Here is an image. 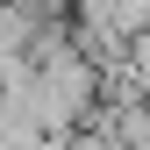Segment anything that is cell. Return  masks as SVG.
I'll list each match as a JSON object with an SVG mask.
<instances>
[{
  "label": "cell",
  "instance_id": "cell-1",
  "mask_svg": "<svg viewBox=\"0 0 150 150\" xmlns=\"http://www.w3.org/2000/svg\"><path fill=\"white\" fill-rule=\"evenodd\" d=\"M7 7H22L29 22H64V7H71V0H7Z\"/></svg>",
  "mask_w": 150,
  "mask_h": 150
}]
</instances>
